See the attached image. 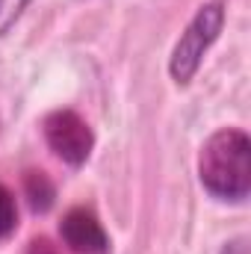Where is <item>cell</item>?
Returning <instances> with one entry per match:
<instances>
[{"label": "cell", "mask_w": 251, "mask_h": 254, "mask_svg": "<svg viewBox=\"0 0 251 254\" xmlns=\"http://www.w3.org/2000/svg\"><path fill=\"white\" fill-rule=\"evenodd\" d=\"M222 254H249V240H246V237H237V240L225 243Z\"/></svg>", "instance_id": "cell-8"}, {"label": "cell", "mask_w": 251, "mask_h": 254, "mask_svg": "<svg viewBox=\"0 0 251 254\" xmlns=\"http://www.w3.org/2000/svg\"><path fill=\"white\" fill-rule=\"evenodd\" d=\"M60 237L74 254H110V237L98 216L86 207H71L60 222Z\"/></svg>", "instance_id": "cell-4"}, {"label": "cell", "mask_w": 251, "mask_h": 254, "mask_svg": "<svg viewBox=\"0 0 251 254\" xmlns=\"http://www.w3.org/2000/svg\"><path fill=\"white\" fill-rule=\"evenodd\" d=\"M225 27V6L222 3H207L195 12V18L187 24V30L181 33L172 60H169V74L178 86H189L192 77L198 74L204 54L216 45L219 33Z\"/></svg>", "instance_id": "cell-2"}, {"label": "cell", "mask_w": 251, "mask_h": 254, "mask_svg": "<svg viewBox=\"0 0 251 254\" xmlns=\"http://www.w3.org/2000/svg\"><path fill=\"white\" fill-rule=\"evenodd\" d=\"M18 228V204H15V195L9 187L0 184V240L12 237Z\"/></svg>", "instance_id": "cell-6"}, {"label": "cell", "mask_w": 251, "mask_h": 254, "mask_svg": "<svg viewBox=\"0 0 251 254\" xmlns=\"http://www.w3.org/2000/svg\"><path fill=\"white\" fill-rule=\"evenodd\" d=\"M24 195H27V204L33 213H48L57 201V190H54L51 178L45 172H36V169H30L24 175Z\"/></svg>", "instance_id": "cell-5"}, {"label": "cell", "mask_w": 251, "mask_h": 254, "mask_svg": "<svg viewBox=\"0 0 251 254\" xmlns=\"http://www.w3.org/2000/svg\"><path fill=\"white\" fill-rule=\"evenodd\" d=\"M33 0H0V36H6Z\"/></svg>", "instance_id": "cell-7"}, {"label": "cell", "mask_w": 251, "mask_h": 254, "mask_svg": "<svg viewBox=\"0 0 251 254\" xmlns=\"http://www.w3.org/2000/svg\"><path fill=\"white\" fill-rule=\"evenodd\" d=\"M201 187L219 201H246L251 192V139L240 127L216 130L198 154Z\"/></svg>", "instance_id": "cell-1"}, {"label": "cell", "mask_w": 251, "mask_h": 254, "mask_svg": "<svg viewBox=\"0 0 251 254\" xmlns=\"http://www.w3.org/2000/svg\"><path fill=\"white\" fill-rule=\"evenodd\" d=\"M30 254H57V252H54V246L48 240H33L30 243Z\"/></svg>", "instance_id": "cell-9"}, {"label": "cell", "mask_w": 251, "mask_h": 254, "mask_svg": "<svg viewBox=\"0 0 251 254\" xmlns=\"http://www.w3.org/2000/svg\"><path fill=\"white\" fill-rule=\"evenodd\" d=\"M42 133L48 148L63 160L65 166L80 169L95 148V133L86 125V119L74 110H54L45 116L42 122Z\"/></svg>", "instance_id": "cell-3"}]
</instances>
